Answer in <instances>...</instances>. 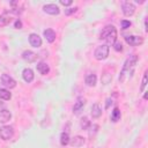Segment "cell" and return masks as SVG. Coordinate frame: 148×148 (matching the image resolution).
I'll use <instances>...</instances> for the list:
<instances>
[{"label": "cell", "mask_w": 148, "mask_h": 148, "mask_svg": "<svg viewBox=\"0 0 148 148\" xmlns=\"http://www.w3.org/2000/svg\"><path fill=\"white\" fill-rule=\"evenodd\" d=\"M136 62H138V56L136 54H132L126 59V61L124 62L123 69L120 72V75H119V82H123L125 80V75H127V74L131 75L133 73Z\"/></svg>", "instance_id": "1"}, {"label": "cell", "mask_w": 148, "mask_h": 148, "mask_svg": "<svg viewBox=\"0 0 148 148\" xmlns=\"http://www.w3.org/2000/svg\"><path fill=\"white\" fill-rule=\"evenodd\" d=\"M109 51H110L109 45H106V44L99 45V46L96 47V50H95V52H94V57H95L97 60H99V61H101V60H104V59L108 58Z\"/></svg>", "instance_id": "2"}, {"label": "cell", "mask_w": 148, "mask_h": 148, "mask_svg": "<svg viewBox=\"0 0 148 148\" xmlns=\"http://www.w3.org/2000/svg\"><path fill=\"white\" fill-rule=\"evenodd\" d=\"M14 135V130L12 126H2L0 128V138L2 140H9Z\"/></svg>", "instance_id": "3"}, {"label": "cell", "mask_w": 148, "mask_h": 148, "mask_svg": "<svg viewBox=\"0 0 148 148\" xmlns=\"http://www.w3.org/2000/svg\"><path fill=\"white\" fill-rule=\"evenodd\" d=\"M125 42L131 46H138L143 43V38L141 36L131 35V36H125Z\"/></svg>", "instance_id": "4"}, {"label": "cell", "mask_w": 148, "mask_h": 148, "mask_svg": "<svg viewBox=\"0 0 148 148\" xmlns=\"http://www.w3.org/2000/svg\"><path fill=\"white\" fill-rule=\"evenodd\" d=\"M1 82L8 89H13V88L16 87V81L12 76H9L8 74H2L1 75Z\"/></svg>", "instance_id": "5"}, {"label": "cell", "mask_w": 148, "mask_h": 148, "mask_svg": "<svg viewBox=\"0 0 148 148\" xmlns=\"http://www.w3.org/2000/svg\"><path fill=\"white\" fill-rule=\"evenodd\" d=\"M134 12H135V6H134V3L133 2H131V1H125L124 3H123V13H124V15L125 16H132L133 14H134Z\"/></svg>", "instance_id": "6"}, {"label": "cell", "mask_w": 148, "mask_h": 148, "mask_svg": "<svg viewBox=\"0 0 148 148\" xmlns=\"http://www.w3.org/2000/svg\"><path fill=\"white\" fill-rule=\"evenodd\" d=\"M43 10L46 14H50V15H58L60 13V8L56 3H47V5H45L43 7Z\"/></svg>", "instance_id": "7"}, {"label": "cell", "mask_w": 148, "mask_h": 148, "mask_svg": "<svg viewBox=\"0 0 148 148\" xmlns=\"http://www.w3.org/2000/svg\"><path fill=\"white\" fill-rule=\"evenodd\" d=\"M37 54L35 52H32L31 50H25L23 53H22V58L27 61V62H35L37 60Z\"/></svg>", "instance_id": "8"}, {"label": "cell", "mask_w": 148, "mask_h": 148, "mask_svg": "<svg viewBox=\"0 0 148 148\" xmlns=\"http://www.w3.org/2000/svg\"><path fill=\"white\" fill-rule=\"evenodd\" d=\"M29 43L34 47H39L42 45V38L37 34H30L29 35Z\"/></svg>", "instance_id": "9"}, {"label": "cell", "mask_w": 148, "mask_h": 148, "mask_svg": "<svg viewBox=\"0 0 148 148\" xmlns=\"http://www.w3.org/2000/svg\"><path fill=\"white\" fill-rule=\"evenodd\" d=\"M22 76H23V80L25 82L30 83V82H32V80L35 77V74H34V72H32L31 68H24L23 72H22Z\"/></svg>", "instance_id": "10"}, {"label": "cell", "mask_w": 148, "mask_h": 148, "mask_svg": "<svg viewBox=\"0 0 148 148\" xmlns=\"http://www.w3.org/2000/svg\"><path fill=\"white\" fill-rule=\"evenodd\" d=\"M84 142H86L84 138L80 136V135H76V136H74L73 139L69 140V143H71L72 147H81V146L84 145Z\"/></svg>", "instance_id": "11"}, {"label": "cell", "mask_w": 148, "mask_h": 148, "mask_svg": "<svg viewBox=\"0 0 148 148\" xmlns=\"http://www.w3.org/2000/svg\"><path fill=\"white\" fill-rule=\"evenodd\" d=\"M36 68H37V71H38L42 75H46V74H49V72H50L49 65H47L46 62H44V61L38 62V64L36 65Z\"/></svg>", "instance_id": "12"}, {"label": "cell", "mask_w": 148, "mask_h": 148, "mask_svg": "<svg viewBox=\"0 0 148 148\" xmlns=\"http://www.w3.org/2000/svg\"><path fill=\"white\" fill-rule=\"evenodd\" d=\"M90 113H91V117H92V118H99V117L102 116V108H101V105H99L98 103L92 104Z\"/></svg>", "instance_id": "13"}, {"label": "cell", "mask_w": 148, "mask_h": 148, "mask_svg": "<svg viewBox=\"0 0 148 148\" xmlns=\"http://www.w3.org/2000/svg\"><path fill=\"white\" fill-rule=\"evenodd\" d=\"M43 35H44L45 39H46L49 43H53V42L56 40V32H54V30H52V29H46V30H44Z\"/></svg>", "instance_id": "14"}, {"label": "cell", "mask_w": 148, "mask_h": 148, "mask_svg": "<svg viewBox=\"0 0 148 148\" xmlns=\"http://www.w3.org/2000/svg\"><path fill=\"white\" fill-rule=\"evenodd\" d=\"M10 118H12V113L8 110H6V109L0 110V123L1 124H5V123L9 121Z\"/></svg>", "instance_id": "15"}, {"label": "cell", "mask_w": 148, "mask_h": 148, "mask_svg": "<svg viewBox=\"0 0 148 148\" xmlns=\"http://www.w3.org/2000/svg\"><path fill=\"white\" fill-rule=\"evenodd\" d=\"M86 84L89 86V87H95L96 86V82H97V76L95 74H88L86 76Z\"/></svg>", "instance_id": "16"}, {"label": "cell", "mask_w": 148, "mask_h": 148, "mask_svg": "<svg viewBox=\"0 0 148 148\" xmlns=\"http://www.w3.org/2000/svg\"><path fill=\"white\" fill-rule=\"evenodd\" d=\"M116 39H117V30H116V28H113V29L110 31V34L105 37L104 40H106L109 44H113V43L116 42Z\"/></svg>", "instance_id": "17"}, {"label": "cell", "mask_w": 148, "mask_h": 148, "mask_svg": "<svg viewBox=\"0 0 148 148\" xmlns=\"http://www.w3.org/2000/svg\"><path fill=\"white\" fill-rule=\"evenodd\" d=\"M12 21V16L9 15L8 12H5L2 15H0V25H7L8 23H10Z\"/></svg>", "instance_id": "18"}, {"label": "cell", "mask_w": 148, "mask_h": 148, "mask_svg": "<svg viewBox=\"0 0 148 148\" xmlns=\"http://www.w3.org/2000/svg\"><path fill=\"white\" fill-rule=\"evenodd\" d=\"M84 104H86V101H84L83 98H79V99L75 102L74 106H73V112L77 113V112H79V111L84 106Z\"/></svg>", "instance_id": "19"}, {"label": "cell", "mask_w": 148, "mask_h": 148, "mask_svg": "<svg viewBox=\"0 0 148 148\" xmlns=\"http://www.w3.org/2000/svg\"><path fill=\"white\" fill-rule=\"evenodd\" d=\"M10 98H12V94L9 92V90L5 88H0V99L9 101Z\"/></svg>", "instance_id": "20"}, {"label": "cell", "mask_w": 148, "mask_h": 148, "mask_svg": "<svg viewBox=\"0 0 148 148\" xmlns=\"http://www.w3.org/2000/svg\"><path fill=\"white\" fill-rule=\"evenodd\" d=\"M120 110L118 109V108H114L113 109V111H112V113H111V121H113V123H117L119 119H120Z\"/></svg>", "instance_id": "21"}, {"label": "cell", "mask_w": 148, "mask_h": 148, "mask_svg": "<svg viewBox=\"0 0 148 148\" xmlns=\"http://www.w3.org/2000/svg\"><path fill=\"white\" fill-rule=\"evenodd\" d=\"M69 135L67 132H62L61 135H60V145L61 146H67L69 143Z\"/></svg>", "instance_id": "22"}, {"label": "cell", "mask_w": 148, "mask_h": 148, "mask_svg": "<svg viewBox=\"0 0 148 148\" xmlns=\"http://www.w3.org/2000/svg\"><path fill=\"white\" fill-rule=\"evenodd\" d=\"M90 125H91V124H90V120H89L87 117H83V118L81 119V121H80V126H81L82 130H88Z\"/></svg>", "instance_id": "23"}, {"label": "cell", "mask_w": 148, "mask_h": 148, "mask_svg": "<svg viewBox=\"0 0 148 148\" xmlns=\"http://www.w3.org/2000/svg\"><path fill=\"white\" fill-rule=\"evenodd\" d=\"M147 86V72H145L143 74V79H142V83H141V87H140V91H145V88Z\"/></svg>", "instance_id": "24"}, {"label": "cell", "mask_w": 148, "mask_h": 148, "mask_svg": "<svg viewBox=\"0 0 148 148\" xmlns=\"http://www.w3.org/2000/svg\"><path fill=\"white\" fill-rule=\"evenodd\" d=\"M131 21H128V20H121L120 21V25H121V28L123 29H127V28H130L131 27Z\"/></svg>", "instance_id": "25"}, {"label": "cell", "mask_w": 148, "mask_h": 148, "mask_svg": "<svg viewBox=\"0 0 148 148\" xmlns=\"http://www.w3.org/2000/svg\"><path fill=\"white\" fill-rule=\"evenodd\" d=\"M112 45H113V49H114L117 52L123 51V45H121V43H120V42H117V40H116V42H114Z\"/></svg>", "instance_id": "26"}, {"label": "cell", "mask_w": 148, "mask_h": 148, "mask_svg": "<svg viewBox=\"0 0 148 148\" xmlns=\"http://www.w3.org/2000/svg\"><path fill=\"white\" fill-rule=\"evenodd\" d=\"M77 9H79L77 7H74V8H67V9H65V15H72V14H74Z\"/></svg>", "instance_id": "27"}, {"label": "cell", "mask_w": 148, "mask_h": 148, "mask_svg": "<svg viewBox=\"0 0 148 148\" xmlns=\"http://www.w3.org/2000/svg\"><path fill=\"white\" fill-rule=\"evenodd\" d=\"M14 27H15L16 29H21V28H22V21L17 18V20L14 22Z\"/></svg>", "instance_id": "28"}, {"label": "cell", "mask_w": 148, "mask_h": 148, "mask_svg": "<svg viewBox=\"0 0 148 148\" xmlns=\"http://www.w3.org/2000/svg\"><path fill=\"white\" fill-rule=\"evenodd\" d=\"M60 3L62 6H71L73 3V1L72 0H60Z\"/></svg>", "instance_id": "29"}, {"label": "cell", "mask_w": 148, "mask_h": 148, "mask_svg": "<svg viewBox=\"0 0 148 148\" xmlns=\"http://www.w3.org/2000/svg\"><path fill=\"white\" fill-rule=\"evenodd\" d=\"M110 104H112V99L111 98H106V103H105V109L110 108Z\"/></svg>", "instance_id": "30"}, {"label": "cell", "mask_w": 148, "mask_h": 148, "mask_svg": "<svg viewBox=\"0 0 148 148\" xmlns=\"http://www.w3.org/2000/svg\"><path fill=\"white\" fill-rule=\"evenodd\" d=\"M2 105H3V103H2V102H0V108H1Z\"/></svg>", "instance_id": "31"}]
</instances>
